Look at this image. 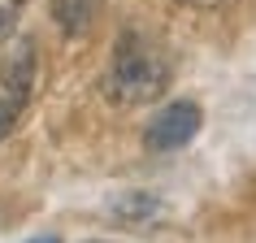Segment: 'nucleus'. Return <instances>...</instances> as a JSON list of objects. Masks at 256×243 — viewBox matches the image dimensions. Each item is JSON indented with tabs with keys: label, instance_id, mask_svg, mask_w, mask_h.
<instances>
[{
	"label": "nucleus",
	"instance_id": "nucleus-7",
	"mask_svg": "<svg viewBox=\"0 0 256 243\" xmlns=\"http://www.w3.org/2000/svg\"><path fill=\"white\" fill-rule=\"evenodd\" d=\"M30 243H61L56 234H40V239H30Z\"/></svg>",
	"mask_w": 256,
	"mask_h": 243
},
{
	"label": "nucleus",
	"instance_id": "nucleus-4",
	"mask_svg": "<svg viewBox=\"0 0 256 243\" xmlns=\"http://www.w3.org/2000/svg\"><path fill=\"white\" fill-rule=\"evenodd\" d=\"M96 4L100 0H56V22H61V30L66 35H82V30L92 26V18H96Z\"/></svg>",
	"mask_w": 256,
	"mask_h": 243
},
{
	"label": "nucleus",
	"instance_id": "nucleus-5",
	"mask_svg": "<svg viewBox=\"0 0 256 243\" xmlns=\"http://www.w3.org/2000/svg\"><path fill=\"white\" fill-rule=\"evenodd\" d=\"M22 9H26V0H0V44H9V35L18 30Z\"/></svg>",
	"mask_w": 256,
	"mask_h": 243
},
{
	"label": "nucleus",
	"instance_id": "nucleus-2",
	"mask_svg": "<svg viewBox=\"0 0 256 243\" xmlns=\"http://www.w3.org/2000/svg\"><path fill=\"white\" fill-rule=\"evenodd\" d=\"M35 70H40V61H35V44L30 40H18L0 56V139L26 113L30 96H35Z\"/></svg>",
	"mask_w": 256,
	"mask_h": 243
},
{
	"label": "nucleus",
	"instance_id": "nucleus-6",
	"mask_svg": "<svg viewBox=\"0 0 256 243\" xmlns=\"http://www.w3.org/2000/svg\"><path fill=\"white\" fill-rule=\"evenodd\" d=\"M178 4H191V9H217L222 0H178Z\"/></svg>",
	"mask_w": 256,
	"mask_h": 243
},
{
	"label": "nucleus",
	"instance_id": "nucleus-1",
	"mask_svg": "<svg viewBox=\"0 0 256 243\" xmlns=\"http://www.w3.org/2000/svg\"><path fill=\"white\" fill-rule=\"evenodd\" d=\"M170 78H174V66H170V52L161 44L144 30H122L118 44H113V56H108V70H104L108 100L122 108L152 104V100L165 96Z\"/></svg>",
	"mask_w": 256,
	"mask_h": 243
},
{
	"label": "nucleus",
	"instance_id": "nucleus-3",
	"mask_svg": "<svg viewBox=\"0 0 256 243\" xmlns=\"http://www.w3.org/2000/svg\"><path fill=\"white\" fill-rule=\"evenodd\" d=\"M200 104L196 100H170V104L148 122L144 130V148L148 152H178L200 135Z\"/></svg>",
	"mask_w": 256,
	"mask_h": 243
}]
</instances>
